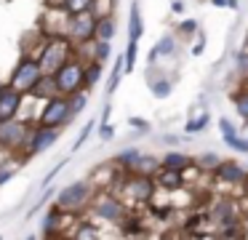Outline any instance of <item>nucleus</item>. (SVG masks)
Segmentation results:
<instances>
[{"instance_id": "f257e3e1", "label": "nucleus", "mask_w": 248, "mask_h": 240, "mask_svg": "<svg viewBox=\"0 0 248 240\" xmlns=\"http://www.w3.org/2000/svg\"><path fill=\"white\" fill-rule=\"evenodd\" d=\"M70 53H72L70 37L59 35V32H51V37L43 43V48H40V59H38L43 75H54L56 69L70 59Z\"/></svg>"}, {"instance_id": "f03ea898", "label": "nucleus", "mask_w": 248, "mask_h": 240, "mask_svg": "<svg viewBox=\"0 0 248 240\" xmlns=\"http://www.w3.org/2000/svg\"><path fill=\"white\" fill-rule=\"evenodd\" d=\"M91 200H93V187H91V181H83V179L62 187L59 195H56V206L67 213L83 211V208H88Z\"/></svg>"}, {"instance_id": "7ed1b4c3", "label": "nucleus", "mask_w": 248, "mask_h": 240, "mask_svg": "<svg viewBox=\"0 0 248 240\" xmlns=\"http://www.w3.org/2000/svg\"><path fill=\"white\" fill-rule=\"evenodd\" d=\"M51 78H54L56 94H62V96H70V94H75V91L86 88V67H83L78 59H67Z\"/></svg>"}, {"instance_id": "20e7f679", "label": "nucleus", "mask_w": 248, "mask_h": 240, "mask_svg": "<svg viewBox=\"0 0 248 240\" xmlns=\"http://www.w3.org/2000/svg\"><path fill=\"white\" fill-rule=\"evenodd\" d=\"M40 126H51V128H62V126H70L72 123V110H70V96H62L54 94L46 99L43 110L38 115Z\"/></svg>"}, {"instance_id": "39448f33", "label": "nucleus", "mask_w": 248, "mask_h": 240, "mask_svg": "<svg viewBox=\"0 0 248 240\" xmlns=\"http://www.w3.org/2000/svg\"><path fill=\"white\" fill-rule=\"evenodd\" d=\"M40 78H43L40 62H38V59L24 56L22 62H19L16 67H14V72H11V83H8V85H14L16 91H22V94L27 96V94H32V88L40 83Z\"/></svg>"}, {"instance_id": "423d86ee", "label": "nucleus", "mask_w": 248, "mask_h": 240, "mask_svg": "<svg viewBox=\"0 0 248 240\" xmlns=\"http://www.w3.org/2000/svg\"><path fill=\"white\" fill-rule=\"evenodd\" d=\"M93 30H96V11H80V14L67 16L64 35L75 43H88L93 40Z\"/></svg>"}, {"instance_id": "0eeeda50", "label": "nucleus", "mask_w": 248, "mask_h": 240, "mask_svg": "<svg viewBox=\"0 0 248 240\" xmlns=\"http://www.w3.org/2000/svg\"><path fill=\"white\" fill-rule=\"evenodd\" d=\"M91 208H93V213H96L99 219H104V222H109V224H123L125 216H128L125 203L120 200V197H115V195H107V192H102V195L93 197Z\"/></svg>"}, {"instance_id": "6e6552de", "label": "nucleus", "mask_w": 248, "mask_h": 240, "mask_svg": "<svg viewBox=\"0 0 248 240\" xmlns=\"http://www.w3.org/2000/svg\"><path fill=\"white\" fill-rule=\"evenodd\" d=\"M27 136H30V128L27 123L16 120H0V147L6 149H19L22 144H27Z\"/></svg>"}, {"instance_id": "1a4fd4ad", "label": "nucleus", "mask_w": 248, "mask_h": 240, "mask_svg": "<svg viewBox=\"0 0 248 240\" xmlns=\"http://www.w3.org/2000/svg\"><path fill=\"white\" fill-rule=\"evenodd\" d=\"M56 139H59V128H51V126H40L35 131H30L27 136V152L30 155H40L46 152V149H51L56 144Z\"/></svg>"}, {"instance_id": "9d476101", "label": "nucleus", "mask_w": 248, "mask_h": 240, "mask_svg": "<svg viewBox=\"0 0 248 240\" xmlns=\"http://www.w3.org/2000/svg\"><path fill=\"white\" fill-rule=\"evenodd\" d=\"M24 94L16 91L14 85H0V120H11L16 117V112L22 110Z\"/></svg>"}, {"instance_id": "9b49d317", "label": "nucleus", "mask_w": 248, "mask_h": 240, "mask_svg": "<svg viewBox=\"0 0 248 240\" xmlns=\"http://www.w3.org/2000/svg\"><path fill=\"white\" fill-rule=\"evenodd\" d=\"M216 179L224 181V184H246L248 171L243 168L240 163H235V160H221V163L216 165Z\"/></svg>"}, {"instance_id": "f8f14e48", "label": "nucleus", "mask_w": 248, "mask_h": 240, "mask_svg": "<svg viewBox=\"0 0 248 240\" xmlns=\"http://www.w3.org/2000/svg\"><path fill=\"white\" fill-rule=\"evenodd\" d=\"M125 190H128V195L134 197V200L147 203V200H152V195H155V181H152V176L136 174L134 179L125 184Z\"/></svg>"}, {"instance_id": "ddd939ff", "label": "nucleus", "mask_w": 248, "mask_h": 240, "mask_svg": "<svg viewBox=\"0 0 248 240\" xmlns=\"http://www.w3.org/2000/svg\"><path fill=\"white\" fill-rule=\"evenodd\" d=\"M211 216H214V222L221 224V227H227V224L237 222V219H235V200H227V197L216 200L214 208H211Z\"/></svg>"}, {"instance_id": "4468645a", "label": "nucleus", "mask_w": 248, "mask_h": 240, "mask_svg": "<svg viewBox=\"0 0 248 240\" xmlns=\"http://www.w3.org/2000/svg\"><path fill=\"white\" fill-rule=\"evenodd\" d=\"M155 184L163 187V190H179V187L184 184V176H182V171H176V168H163L160 165V174L155 176Z\"/></svg>"}, {"instance_id": "2eb2a0df", "label": "nucleus", "mask_w": 248, "mask_h": 240, "mask_svg": "<svg viewBox=\"0 0 248 240\" xmlns=\"http://www.w3.org/2000/svg\"><path fill=\"white\" fill-rule=\"evenodd\" d=\"M173 51H176V37H173V35H166V37H160V40H157V46L150 51L147 62H150V64H155L160 56H171Z\"/></svg>"}, {"instance_id": "dca6fc26", "label": "nucleus", "mask_w": 248, "mask_h": 240, "mask_svg": "<svg viewBox=\"0 0 248 240\" xmlns=\"http://www.w3.org/2000/svg\"><path fill=\"white\" fill-rule=\"evenodd\" d=\"M115 37V21L112 16H96V30H93V40H112Z\"/></svg>"}, {"instance_id": "f3484780", "label": "nucleus", "mask_w": 248, "mask_h": 240, "mask_svg": "<svg viewBox=\"0 0 248 240\" xmlns=\"http://www.w3.org/2000/svg\"><path fill=\"white\" fill-rule=\"evenodd\" d=\"M163 168H176V171H187L192 165V158H187L184 152H166L160 160Z\"/></svg>"}, {"instance_id": "a211bd4d", "label": "nucleus", "mask_w": 248, "mask_h": 240, "mask_svg": "<svg viewBox=\"0 0 248 240\" xmlns=\"http://www.w3.org/2000/svg\"><path fill=\"white\" fill-rule=\"evenodd\" d=\"M59 8H62V14L72 16V14H80V11L96 8V0H62Z\"/></svg>"}, {"instance_id": "6ab92c4d", "label": "nucleus", "mask_w": 248, "mask_h": 240, "mask_svg": "<svg viewBox=\"0 0 248 240\" xmlns=\"http://www.w3.org/2000/svg\"><path fill=\"white\" fill-rule=\"evenodd\" d=\"M141 32H144V24H141V14H139V5H131V16H128V40L139 43Z\"/></svg>"}, {"instance_id": "aec40b11", "label": "nucleus", "mask_w": 248, "mask_h": 240, "mask_svg": "<svg viewBox=\"0 0 248 240\" xmlns=\"http://www.w3.org/2000/svg\"><path fill=\"white\" fill-rule=\"evenodd\" d=\"M62 208L54 206L48 213L43 216V235H56V229H59V222H62Z\"/></svg>"}, {"instance_id": "412c9836", "label": "nucleus", "mask_w": 248, "mask_h": 240, "mask_svg": "<svg viewBox=\"0 0 248 240\" xmlns=\"http://www.w3.org/2000/svg\"><path fill=\"white\" fill-rule=\"evenodd\" d=\"M123 72H125V62H123V56H118V59H115V64H112V75H109V80H107V96L115 94V88H118Z\"/></svg>"}, {"instance_id": "4be33fe9", "label": "nucleus", "mask_w": 248, "mask_h": 240, "mask_svg": "<svg viewBox=\"0 0 248 240\" xmlns=\"http://www.w3.org/2000/svg\"><path fill=\"white\" fill-rule=\"evenodd\" d=\"M86 104H88V94L86 91H75V94H70V110H72V117L75 115H80L83 110H86Z\"/></svg>"}, {"instance_id": "5701e85b", "label": "nucleus", "mask_w": 248, "mask_h": 240, "mask_svg": "<svg viewBox=\"0 0 248 240\" xmlns=\"http://www.w3.org/2000/svg\"><path fill=\"white\" fill-rule=\"evenodd\" d=\"M131 171H136V174H144V176H152V171H157V160L139 155V160L134 163V168H131Z\"/></svg>"}, {"instance_id": "b1692460", "label": "nucleus", "mask_w": 248, "mask_h": 240, "mask_svg": "<svg viewBox=\"0 0 248 240\" xmlns=\"http://www.w3.org/2000/svg\"><path fill=\"white\" fill-rule=\"evenodd\" d=\"M99 80H102V62H96V59H93V62L86 67V88L96 85Z\"/></svg>"}, {"instance_id": "393cba45", "label": "nucleus", "mask_w": 248, "mask_h": 240, "mask_svg": "<svg viewBox=\"0 0 248 240\" xmlns=\"http://www.w3.org/2000/svg\"><path fill=\"white\" fill-rule=\"evenodd\" d=\"M224 144H227V147H232L235 152L248 155V139H240V136H237V131H235V133H227V136H224Z\"/></svg>"}, {"instance_id": "a878e982", "label": "nucleus", "mask_w": 248, "mask_h": 240, "mask_svg": "<svg viewBox=\"0 0 248 240\" xmlns=\"http://www.w3.org/2000/svg\"><path fill=\"white\" fill-rule=\"evenodd\" d=\"M139 149H123V152H118V165H123V168H134V163L139 160Z\"/></svg>"}, {"instance_id": "bb28decb", "label": "nucleus", "mask_w": 248, "mask_h": 240, "mask_svg": "<svg viewBox=\"0 0 248 240\" xmlns=\"http://www.w3.org/2000/svg\"><path fill=\"white\" fill-rule=\"evenodd\" d=\"M109 40H93V59H96V62H107L109 59Z\"/></svg>"}, {"instance_id": "cd10ccee", "label": "nucleus", "mask_w": 248, "mask_h": 240, "mask_svg": "<svg viewBox=\"0 0 248 240\" xmlns=\"http://www.w3.org/2000/svg\"><path fill=\"white\" fill-rule=\"evenodd\" d=\"M221 160H219V155L216 152H203L200 155V160H198V165L200 168H205V171H216V165H219Z\"/></svg>"}, {"instance_id": "c85d7f7f", "label": "nucleus", "mask_w": 248, "mask_h": 240, "mask_svg": "<svg viewBox=\"0 0 248 240\" xmlns=\"http://www.w3.org/2000/svg\"><path fill=\"white\" fill-rule=\"evenodd\" d=\"M93 128H96V120H88V123H86V126H83V131H80V136H78V139H75V144H72V149H80V147H83V144H86V142H88V136H91V133H93Z\"/></svg>"}, {"instance_id": "c756f323", "label": "nucleus", "mask_w": 248, "mask_h": 240, "mask_svg": "<svg viewBox=\"0 0 248 240\" xmlns=\"http://www.w3.org/2000/svg\"><path fill=\"white\" fill-rule=\"evenodd\" d=\"M136 46L139 43L136 40H128V46H125V53H123V62H125V69H134V64H136Z\"/></svg>"}, {"instance_id": "7c9ffc66", "label": "nucleus", "mask_w": 248, "mask_h": 240, "mask_svg": "<svg viewBox=\"0 0 248 240\" xmlns=\"http://www.w3.org/2000/svg\"><path fill=\"white\" fill-rule=\"evenodd\" d=\"M232 101H235L237 115L246 120V117H248V94H235V96H232Z\"/></svg>"}, {"instance_id": "2f4dec72", "label": "nucleus", "mask_w": 248, "mask_h": 240, "mask_svg": "<svg viewBox=\"0 0 248 240\" xmlns=\"http://www.w3.org/2000/svg\"><path fill=\"white\" fill-rule=\"evenodd\" d=\"M150 88H152V94L160 96V99L171 94V83H168V80H150Z\"/></svg>"}, {"instance_id": "473e14b6", "label": "nucleus", "mask_w": 248, "mask_h": 240, "mask_svg": "<svg viewBox=\"0 0 248 240\" xmlns=\"http://www.w3.org/2000/svg\"><path fill=\"white\" fill-rule=\"evenodd\" d=\"M205 126H208V112L198 115V120H189L187 123V133H198V131H203Z\"/></svg>"}, {"instance_id": "72a5a7b5", "label": "nucleus", "mask_w": 248, "mask_h": 240, "mask_svg": "<svg viewBox=\"0 0 248 240\" xmlns=\"http://www.w3.org/2000/svg\"><path fill=\"white\" fill-rule=\"evenodd\" d=\"M235 64H237V72L240 75H248V48L235 53Z\"/></svg>"}, {"instance_id": "f704fd0d", "label": "nucleus", "mask_w": 248, "mask_h": 240, "mask_svg": "<svg viewBox=\"0 0 248 240\" xmlns=\"http://www.w3.org/2000/svg\"><path fill=\"white\" fill-rule=\"evenodd\" d=\"M14 176H16V165H0V187L8 184Z\"/></svg>"}, {"instance_id": "c9c22d12", "label": "nucleus", "mask_w": 248, "mask_h": 240, "mask_svg": "<svg viewBox=\"0 0 248 240\" xmlns=\"http://www.w3.org/2000/svg\"><path fill=\"white\" fill-rule=\"evenodd\" d=\"M51 197H54V190H46V192H43V195H40V200H38V203H35V206H32V211H30V216H35V213H38V211H40V208H43V206H46V203H48V200H51Z\"/></svg>"}, {"instance_id": "e433bc0d", "label": "nucleus", "mask_w": 248, "mask_h": 240, "mask_svg": "<svg viewBox=\"0 0 248 240\" xmlns=\"http://www.w3.org/2000/svg\"><path fill=\"white\" fill-rule=\"evenodd\" d=\"M112 136H115V128L109 126V123H99V139H102V142H109Z\"/></svg>"}, {"instance_id": "4c0bfd02", "label": "nucleus", "mask_w": 248, "mask_h": 240, "mask_svg": "<svg viewBox=\"0 0 248 240\" xmlns=\"http://www.w3.org/2000/svg\"><path fill=\"white\" fill-rule=\"evenodd\" d=\"M64 165H67V160H62V163H59V165H54V168H51V171H48V174H46V179H43V187H48V184H51V181H54V176H56V174H59V171H62V168H64Z\"/></svg>"}, {"instance_id": "58836bf2", "label": "nucleus", "mask_w": 248, "mask_h": 240, "mask_svg": "<svg viewBox=\"0 0 248 240\" xmlns=\"http://www.w3.org/2000/svg\"><path fill=\"white\" fill-rule=\"evenodd\" d=\"M195 30H198V21H195V19H187V21L179 24V32H184V35H192Z\"/></svg>"}, {"instance_id": "ea45409f", "label": "nucleus", "mask_w": 248, "mask_h": 240, "mask_svg": "<svg viewBox=\"0 0 248 240\" xmlns=\"http://www.w3.org/2000/svg\"><path fill=\"white\" fill-rule=\"evenodd\" d=\"M75 235L78 238H99V229L96 227H80Z\"/></svg>"}, {"instance_id": "a19ab883", "label": "nucleus", "mask_w": 248, "mask_h": 240, "mask_svg": "<svg viewBox=\"0 0 248 240\" xmlns=\"http://www.w3.org/2000/svg\"><path fill=\"white\" fill-rule=\"evenodd\" d=\"M219 131H221V136H227V133H235V126L227 117H219Z\"/></svg>"}, {"instance_id": "79ce46f5", "label": "nucleus", "mask_w": 248, "mask_h": 240, "mask_svg": "<svg viewBox=\"0 0 248 240\" xmlns=\"http://www.w3.org/2000/svg\"><path fill=\"white\" fill-rule=\"evenodd\" d=\"M182 11H184V3L182 0H173V14H182Z\"/></svg>"}, {"instance_id": "37998d69", "label": "nucleus", "mask_w": 248, "mask_h": 240, "mask_svg": "<svg viewBox=\"0 0 248 240\" xmlns=\"http://www.w3.org/2000/svg\"><path fill=\"white\" fill-rule=\"evenodd\" d=\"M131 126H136V128H147V123H141V120H136V117H134V120H131Z\"/></svg>"}, {"instance_id": "c03bdc74", "label": "nucleus", "mask_w": 248, "mask_h": 240, "mask_svg": "<svg viewBox=\"0 0 248 240\" xmlns=\"http://www.w3.org/2000/svg\"><path fill=\"white\" fill-rule=\"evenodd\" d=\"M243 123H246V126H248V117H246V120H243Z\"/></svg>"}]
</instances>
